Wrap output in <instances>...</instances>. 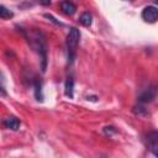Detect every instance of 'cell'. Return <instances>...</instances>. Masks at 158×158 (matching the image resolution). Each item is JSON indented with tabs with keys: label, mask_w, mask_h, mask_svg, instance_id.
<instances>
[{
	"label": "cell",
	"mask_w": 158,
	"mask_h": 158,
	"mask_svg": "<svg viewBox=\"0 0 158 158\" xmlns=\"http://www.w3.org/2000/svg\"><path fill=\"white\" fill-rule=\"evenodd\" d=\"M22 32L30 46L38 53V57L41 59V69L42 72H44L47 67V42L44 35L37 30H27Z\"/></svg>",
	"instance_id": "obj_1"
},
{
	"label": "cell",
	"mask_w": 158,
	"mask_h": 158,
	"mask_svg": "<svg viewBox=\"0 0 158 158\" xmlns=\"http://www.w3.org/2000/svg\"><path fill=\"white\" fill-rule=\"evenodd\" d=\"M80 40V31L75 27H72L67 35V40H65V44H67V52H68V62L72 63L75 58V52H77V47Z\"/></svg>",
	"instance_id": "obj_2"
},
{
	"label": "cell",
	"mask_w": 158,
	"mask_h": 158,
	"mask_svg": "<svg viewBox=\"0 0 158 158\" xmlns=\"http://www.w3.org/2000/svg\"><path fill=\"white\" fill-rule=\"evenodd\" d=\"M157 96V89L156 86L151 85L146 89H143L139 95H138V102L139 104H148V102H152Z\"/></svg>",
	"instance_id": "obj_3"
},
{
	"label": "cell",
	"mask_w": 158,
	"mask_h": 158,
	"mask_svg": "<svg viewBox=\"0 0 158 158\" xmlns=\"http://www.w3.org/2000/svg\"><path fill=\"white\" fill-rule=\"evenodd\" d=\"M142 16V20L146 21V22H149V23H154L158 19V10L156 6H146L141 14Z\"/></svg>",
	"instance_id": "obj_4"
},
{
	"label": "cell",
	"mask_w": 158,
	"mask_h": 158,
	"mask_svg": "<svg viewBox=\"0 0 158 158\" xmlns=\"http://www.w3.org/2000/svg\"><path fill=\"white\" fill-rule=\"evenodd\" d=\"M147 141V147L149 148V151L153 153L154 157H157V149H158V132L157 131H152L147 135L146 137Z\"/></svg>",
	"instance_id": "obj_5"
},
{
	"label": "cell",
	"mask_w": 158,
	"mask_h": 158,
	"mask_svg": "<svg viewBox=\"0 0 158 158\" xmlns=\"http://www.w3.org/2000/svg\"><path fill=\"white\" fill-rule=\"evenodd\" d=\"M2 123H4V126L6 128L14 130V131H16L20 127V120L16 116H7V117H5Z\"/></svg>",
	"instance_id": "obj_6"
},
{
	"label": "cell",
	"mask_w": 158,
	"mask_h": 158,
	"mask_svg": "<svg viewBox=\"0 0 158 158\" xmlns=\"http://www.w3.org/2000/svg\"><path fill=\"white\" fill-rule=\"evenodd\" d=\"M60 10L65 14V15H73L77 11V6L74 2L72 1H62L60 2Z\"/></svg>",
	"instance_id": "obj_7"
},
{
	"label": "cell",
	"mask_w": 158,
	"mask_h": 158,
	"mask_svg": "<svg viewBox=\"0 0 158 158\" xmlns=\"http://www.w3.org/2000/svg\"><path fill=\"white\" fill-rule=\"evenodd\" d=\"M33 88H35V98L38 101L43 100V95H42V83L38 78H35L33 80Z\"/></svg>",
	"instance_id": "obj_8"
},
{
	"label": "cell",
	"mask_w": 158,
	"mask_h": 158,
	"mask_svg": "<svg viewBox=\"0 0 158 158\" xmlns=\"http://www.w3.org/2000/svg\"><path fill=\"white\" fill-rule=\"evenodd\" d=\"M64 93L68 98H73V90H74V80L72 77H68L67 80H65V86H64Z\"/></svg>",
	"instance_id": "obj_9"
},
{
	"label": "cell",
	"mask_w": 158,
	"mask_h": 158,
	"mask_svg": "<svg viewBox=\"0 0 158 158\" xmlns=\"http://www.w3.org/2000/svg\"><path fill=\"white\" fill-rule=\"evenodd\" d=\"M79 22H80L83 26L89 27V26L91 25V22H93V16H91V14L88 12V11L83 12V14L80 15V17H79Z\"/></svg>",
	"instance_id": "obj_10"
},
{
	"label": "cell",
	"mask_w": 158,
	"mask_h": 158,
	"mask_svg": "<svg viewBox=\"0 0 158 158\" xmlns=\"http://www.w3.org/2000/svg\"><path fill=\"white\" fill-rule=\"evenodd\" d=\"M12 17H14V12L11 10H9L7 7H5L4 5H0V19L10 20Z\"/></svg>",
	"instance_id": "obj_11"
},
{
	"label": "cell",
	"mask_w": 158,
	"mask_h": 158,
	"mask_svg": "<svg viewBox=\"0 0 158 158\" xmlns=\"http://www.w3.org/2000/svg\"><path fill=\"white\" fill-rule=\"evenodd\" d=\"M133 112H135L136 115H138V116H143V115L147 114V110H146V107H144L142 104H138V105H136V106L133 107Z\"/></svg>",
	"instance_id": "obj_12"
},
{
	"label": "cell",
	"mask_w": 158,
	"mask_h": 158,
	"mask_svg": "<svg viewBox=\"0 0 158 158\" xmlns=\"http://www.w3.org/2000/svg\"><path fill=\"white\" fill-rule=\"evenodd\" d=\"M0 95L5 96L6 95V89H5V77L0 72Z\"/></svg>",
	"instance_id": "obj_13"
}]
</instances>
